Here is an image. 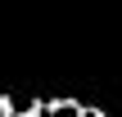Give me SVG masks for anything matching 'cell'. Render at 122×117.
<instances>
[{"label":"cell","mask_w":122,"mask_h":117,"mask_svg":"<svg viewBox=\"0 0 122 117\" xmlns=\"http://www.w3.org/2000/svg\"><path fill=\"white\" fill-rule=\"evenodd\" d=\"M41 117H86V108L77 104V99H45V104H36Z\"/></svg>","instance_id":"obj_1"}]
</instances>
